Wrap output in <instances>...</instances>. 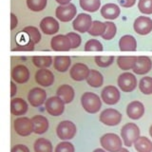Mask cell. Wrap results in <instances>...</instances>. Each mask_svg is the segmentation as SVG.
<instances>
[{"mask_svg":"<svg viewBox=\"0 0 152 152\" xmlns=\"http://www.w3.org/2000/svg\"><path fill=\"white\" fill-rule=\"evenodd\" d=\"M12 79L17 84H26L30 79V70L24 65H17L12 69Z\"/></svg>","mask_w":152,"mask_h":152,"instance_id":"e0dca14e","label":"cell"},{"mask_svg":"<svg viewBox=\"0 0 152 152\" xmlns=\"http://www.w3.org/2000/svg\"><path fill=\"white\" fill-rule=\"evenodd\" d=\"M145 114V106L140 101H132L126 107V115L131 120H139Z\"/></svg>","mask_w":152,"mask_h":152,"instance_id":"ac0fdd59","label":"cell"},{"mask_svg":"<svg viewBox=\"0 0 152 152\" xmlns=\"http://www.w3.org/2000/svg\"><path fill=\"white\" fill-rule=\"evenodd\" d=\"M47 112L51 116H60L65 110V102L58 96H51L45 103Z\"/></svg>","mask_w":152,"mask_h":152,"instance_id":"ba28073f","label":"cell"},{"mask_svg":"<svg viewBox=\"0 0 152 152\" xmlns=\"http://www.w3.org/2000/svg\"><path fill=\"white\" fill-rule=\"evenodd\" d=\"M89 72L90 69L87 65L83 63H76L69 69V76L72 80L80 82V81L87 80L89 75Z\"/></svg>","mask_w":152,"mask_h":152,"instance_id":"5bb4252c","label":"cell"},{"mask_svg":"<svg viewBox=\"0 0 152 152\" xmlns=\"http://www.w3.org/2000/svg\"><path fill=\"white\" fill-rule=\"evenodd\" d=\"M92 19L91 16L88 15V13H80L72 22V27L74 31H77L79 32H87L89 31V28L92 26Z\"/></svg>","mask_w":152,"mask_h":152,"instance_id":"7c38bea8","label":"cell"},{"mask_svg":"<svg viewBox=\"0 0 152 152\" xmlns=\"http://www.w3.org/2000/svg\"><path fill=\"white\" fill-rule=\"evenodd\" d=\"M35 81L38 85L42 87H50L54 82V75L50 69H39L35 72Z\"/></svg>","mask_w":152,"mask_h":152,"instance_id":"d6986e66","label":"cell"},{"mask_svg":"<svg viewBox=\"0 0 152 152\" xmlns=\"http://www.w3.org/2000/svg\"><path fill=\"white\" fill-rule=\"evenodd\" d=\"M31 121L33 123V132L35 134H44L49 129V121L45 116L37 114L31 118Z\"/></svg>","mask_w":152,"mask_h":152,"instance_id":"44dd1931","label":"cell"},{"mask_svg":"<svg viewBox=\"0 0 152 152\" xmlns=\"http://www.w3.org/2000/svg\"><path fill=\"white\" fill-rule=\"evenodd\" d=\"M118 2L123 8H131L134 6L136 0H118Z\"/></svg>","mask_w":152,"mask_h":152,"instance_id":"f6af8a7d","label":"cell"},{"mask_svg":"<svg viewBox=\"0 0 152 152\" xmlns=\"http://www.w3.org/2000/svg\"><path fill=\"white\" fill-rule=\"evenodd\" d=\"M71 64L69 56H55L53 58V68L60 72H65Z\"/></svg>","mask_w":152,"mask_h":152,"instance_id":"484cf974","label":"cell"},{"mask_svg":"<svg viewBox=\"0 0 152 152\" xmlns=\"http://www.w3.org/2000/svg\"><path fill=\"white\" fill-rule=\"evenodd\" d=\"M99 120L104 125L108 126H114L121 123L122 114L115 108H106L100 114Z\"/></svg>","mask_w":152,"mask_h":152,"instance_id":"5b68a950","label":"cell"},{"mask_svg":"<svg viewBox=\"0 0 152 152\" xmlns=\"http://www.w3.org/2000/svg\"><path fill=\"white\" fill-rule=\"evenodd\" d=\"M48 0H27V6L32 12H41L47 6Z\"/></svg>","mask_w":152,"mask_h":152,"instance_id":"d590c367","label":"cell"},{"mask_svg":"<svg viewBox=\"0 0 152 152\" xmlns=\"http://www.w3.org/2000/svg\"><path fill=\"white\" fill-rule=\"evenodd\" d=\"M79 4L84 11L95 12L101 7V0H79Z\"/></svg>","mask_w":152,"mask_h":152,"instance_id":"4dcf8cb0","label":"cell"},{"mask_svg":"<svg viewBox=\"0 0 152 152\" xmlns=\"http://www.w3.org/2000/svg\"><path fill=\"white\" fill-rule=\"evenodd\" d=\"M137 60V56H118V66L123 70H129L134 68Z\"/></svg>","mask_w":152,"mask_h":152,"instance_id":"f1b7e54d","label":"cell"},{"mask_svg":"<svg viewBox=\"0 0 152 152\" xmlns=\"http://www.w3.org/2000/svg\"><path fill=\"white\" fill-rule=\"evenodd\" d=\"M149 135H150V137L152 138V125H151L150 127H149Z\"/></svg>","mask_w":152,"mask_h":152,"instance_id":"816d5d0a","label":"cell"},{"mask_svg":"<svg viewBox=\"0 0 152 152\" xmlns=\"http://www.w3.org/2000/svg\"><path fill=\"white\" fill-rule=\"evenodd\" d=\"M118 87L124 92L133 91L138 85L136 76L131 72H124L118 77Z\"/></svg>","mask_w":152,"mask_h":152,"instance_id":"52a82bcc","label":"cell"},{"mask_svg":"<svg viewBox=\"0 0 152 152\" xmlns=\"http://www.w3.org/2000/svg\"><path fill=\"white\" fill-rule=\"evenodd\" d=\"M40 28L41 31L47 35L54 34L59 31V23L56 19L51 16L44 17L40 22Z\"/></svg>","mask_w":152,"mask_h":152,"instance_id":"ffe728a7","label":"cell"},{"mask_svg":"<svg viewBox=\"0 0 152 152\" xmlns=\"http://www.w3.org/2000/svg\"><path fill=\"white\" fill-rule=\"evenodd\" d=\"M121 13V10L118 5L114 3H107L101 8V15L104 19L114 20L119 17Z\"/></svg>","mask_w":152,"mask_h":152,"instance_id":"cb8c5ba5","label":"cell"},{"mask_svg":"<svg viewBox=\"0 0 152 152\" xmlns=\"http://www.w3.org/2000/svg\"><path fill=\"white\" fill-rule=\"evenodd\" d=\"M81 104L88 113L95 114L101 108L102 101L97 94L91 91H87L81 97Z\"/></svg>","mask_w":152,"mask_h":152,"instance_id":"6da1fadb","label":"cell"},{"mask_svg":"<svg viewBox=\"0 0 152 152\" xmlns=\"http://www.w3.org/2000/svg\"><path fill=\"white\" fill-rule=\"evenodd\" d=\"M133 28L136 33L140 35H146L152 31V20L148 16L141 15L135 19Z\"/></svg>","mask_w":152,"mask_h":152,"instance_id":"4fadbf2b","label":"cell"},{"mask_svg":"<svg viewBox=\"0 0 152 152\" xmlns=\"http://www.w3.org/2000/svg\"><path fill=\"white\" fill-rule=\"evenodd\" d=\"M17 23H18V20H17V17L14 13H11V30H14V28H16L17 26Z\"/></svg>","mask_w":152,"mask_h":152,"instance_id":"bcb514c9","label":"cell"},{"mask_svg":"<svg viewBox=\"0 0 152 152\" xmlns=\"http://www.w3.org/2000/svg\"><path fill=\"white\" fill-rule=\"evenodd\" d=\"M138 9L142 14H145V15L152 14V0H139Z\"/></svg>","mask_w":152,"mask_h":152,"instance_id":"f35d334b","label":"cell"},{"mask_svg":"<svg viewBox=\"0 0 152 152\" xmlns=\"http://www.w3.org/2000/svg\"><path fill=\"white\" fill-rule=\"evenodd\" d=\"M87 83L92 88H100L104 84V77L101 72L96 69H90L88 77L87 78Z\"/></svg>","mask_w":152,"mask_h":152,"instance_id":"83f0119b","label":"cell"},{"mask_svg":"<svg viewBox=\"0 0 152 152\" xmlns=\"http://www.w3.org/2000/svg\"><path fill=\"white\" fill-rule=\"evenodd\" d=\"M100 144L102 147L108 152H115L122 148L123 140L115 133H106L100 138Z\"/></svg>","mask_w":152,"mask_h":152,"instance_id":"3957f363","label":"cell"},{"mask_svg":"<svg viewBox=\"0 0 152 152\" xmlns=\"http://www.w3.org/2000/svg\"><path fill=\"white\" fill-rule=\"evenodd\" d=\"M152 69V61L148 56H137V60L133 72L137 75H145L148 73Z\"/></svg>","mask_w":152,"mask_h":152,"instance_id":"2e32d148","label":"cell"},{"mask_svg":"<svg viewBox=\"0 0 152 152\" xmlns=\"http://www.w3.org/2000/svg\"><path fill=\"white\" fill-rule=\"evenodd\" d=\"M34 50V43L28 41L25 45H18V47H16L12 50Z\"/></svg>","mask_w":152,"mask_h":152,"instance_id":"7bdbcfd3","label":"cell"},{"mask_svg":"<svg viewBox=\"0 0 152 152\" xmlns=\"http://www.w3.org/2000/svg\"><path fill=\"white\" fill-rule=\"evenodd\" d=\"M104 31H106V24L101 21L95 20L93 21L92 26L88 32L91 36H99V35L102 36L104 33Z\"/></svg>","mask_w":152,"mask_h":152,"instance_id":"e575fe53","label":"cell"},{"mask_svg":"<svg viewBox=\"0 0 152 152\" xmlns=\"http://www.w3.org/2000/svg\"><path fill=\"white\" fill-rule=\"evenodd\" d=\"M140 137V128L134 123H127L121 128V138L124 145L130 147L134 145L136 140Z\"/></svg>","mask_w":152,"mask_h":152,"instance_id":"7a4b0ae2","label":"cell"},{"mask_svg":"<svg viewBox=\"0 0 152 152\" xmlns=\"http://www.w3.org/2000/svg\"><path fill=\"white\" fill-rule=\"evenodd\" d=\"M22 32L28 37V41L33 42L34 44L39 43L41 40V34L38 28L33 26H28L23 28Z\"/></svg>","mask_w":152,"mask_h":152,"instance_id":"1f68e13d","label":"cell"},{"mask_svg":"<svg viewBox=\"0 0 152 152\" xmlns=\"http://www.w3.org/2000/svg\"><path fill=\"white\" fill-rule=\"evenodd\" d=\"M17 92V88H16V85L13 83V81L11 82V97L13 98L15 96V94Z\"/></svg>","mask_w":152,"mask_h":152,"instance_id":"7dc6e473","label":"cell"},{"mask_svg":"<svg viewBox=\"0 0 152 152\" xmlns=\"http://www.w3.org/2000/svg\"><path fill=\"white\" fill-rule=\"evenodd\" d=\"M76 13H77V9L72 3L65 5V6H59L55 10V15L61 22L71 21L75 17Z\"/></svg>","mask_w":152,"mask_h":152,"instance_id":"9c48e42d","label":"cell"},{"mask_svg":"<svg viewBox=\"0 0 152 152\" xmlns=\"http://www.w3.org/2000/svg\"><path fill=\"white\" fill-rule=\"evenodd\" d=\"M119 49L122 51H135L137 50V41L130 34L124 35L119 40Z\"/></svg>","mask_w":152,"mask_h":152,"instance_id":"d4e9b609","label":"cell"},{"mask_svg":"<svg viewBox=\"0 0 152 152\" xmlns=\"http://www.w3.org/2000/svg\"><path fill=\"white\" fill-rule=\"evenodd\" d=\"M28 101L33 107L42 106L47 101V92L41 88H33L28 93Z\"/></svg>","mask_w":152,"mask_h":152,"instance_id":"8fae6325","label":"cell"},{"mask_svg":"<svg viewBox=\"0 0 152 152\" xmlns=\"http://www.w3.org/2000/svg\"><path fill=\"white\" fill-rule=\"evenodd\" d=\"M50 48L54 51H69L71 49V44L68 36L59 34L51 38Z\"/></svg>","mask_w":152,"mask_h":152,"instance_id":"9a60e30c","label":"cell"},{"mask_svg":"<svg viewBox=\"0 0 152 152\" xmlns=\"http://www.w3.org/2000/svg\"><path fill=\"white\" fill-rule=\"evenodd\" d=\"M66 36L69 37V39L70 41L71 44V49H77V48L81 45V42H82V39H81V36L79 34L75 32H69Z\"/></svg>","mask_w":152,"mask_h":152,"instance_id":"b9f144b4","label":"cell"},{"mask_svg":"<svg viewBox=\"0 0 152 152\" xmlns=\"http://www.w3.org/2000/svg\"><path fill=\"white\" fill-rule=\"evenodd\" d=\"M133 145L137 152H152V142L145 136H140Z\"/></svg>","mask_w":152,"mask_h":152,"instance_id":"4316f807","label":"cell"},{"mask_svg":"<svg viewBox=\"0 0 152 152\" xmlns=\"http://www.w3.org/2000/svg\"><path fill=\"white\" fill-rule=\"evenodd\" d=\"M139 89L142 94L151 95L152 94V77L145 76L139 82Z\"/></svg>","mask_w":152,"mask_h":152,"instance_id":"d6a6232c","label":"cell"},{"mask_svg":"<svg viewBox=\"0 0 152 152\" xmlns=\"http://www.w3.org/2000/svg\"><path fill=\"white\" fill-rule=\"evenodd\" d=\"M28 103L22 98H12L11 101V113L14 116H22L28 111Z\"/></svg>","mask_w":152,"mask_h":152,"instance_id":"7402d4cb","label":"cell"},{"mask_svg":"<svg viewBox=\"0 0 152 152\" xmlns=\"http://www.w3.org/2000/svg\"><path fill=\"white\" fill-rule=\"evenodd\" d=\"M101 98L104 104H108V106H113L120 101L121 93L114 86H107L101 91Z\"/></svg>","mask_w":152,"mask_h":152,"instance_id":"30bf717a","label":"cell"},{"mask_svg":"<svg viewBox=\"0 0 152 152\" xmlns=\"http://www.w3.org/2000/svg\"><path fill=\"white\" fill-rule=\"evenodd\" d=\"M34 152H53V147L50 141L46 138H38L33 145Z\"/></svg>","mask_w":152,"mask_h":152,"instance_id":"f546056e","label":"cell"},{"mask_svg":"<svg viewBox=\"0 0 152 152\" xmlns=\"http://www.w3.org/2000/svg\"><path fill=\"white\" fill-rule=\"evenodd\" d=\"M32 63L38 69H47L52 64V58L50 56H33Z\"/></svg>","mask_w":152,"mask_h":152,"instance_id":"836d02e7","label":"cell"},{"mask_svg":"<svg viewBox=\"0 0 152 152\" xmlns=\"http://www.w3.org/2000/svg\"><path fill=\"white\" fill-rule=\"evenodd\" d=\"M60 6H65V5H69L71 0H55Z\"/></svg>","mask_w":152,"mask_h":152,"instance_id":"c3c4849f","label":"cell"},{"mask_svg":"<svg viewBox=\"0 0 152 152\" xmlns=\"http://www.w3.org/2000/svg\"><path fill=\"white\" fill-rule=\"evenodd\" d=\"M56 96L60 97L65 102V104H69L73 101L74 96H75V91L71 86L68 84H64V85H61L60 87L57 88Z\"/></svg>","mask_w":152,"mask_h":152,"instance_id":"603a6c76","label":"cell"},{"mask_svg":"<svg viewBox=\"0 0 152 152\" xmlns=\"http://www.w3.org/2000/svg\"><path fill=\"white\" fill-rule=\"evenodd\" d=\"M95 63L100 68H107L112 65L114 61V56H95Z\"/></svg>","mask_w":152,"mask_h":152,"instance_id":"ab89813d","label":"cell"},{"mask_svg":"<svg viewBox=\"0 0 152 152\" xmlns=\"http://www.w3.org/2000/svg\"><path fill=\"white\" fill-rule=\"evenodd\" d=\"M54 152H75L74 145L71 144V142L68 141H64L59 142L58 145H56Z\"/></svg>","mask_w":152,"mask_h":152,"instance_id":"60d3db41","label":"cell"},{"mask_svg":"<svg viewBox=\"0 0 152 152\" xmlns=\"http://www.w3.org/2000/svg\"><path fill=\"white\" fill-rule=\"evenodd\" d=\"M86 51H102L104 50L102 43L97 39H90L85 44Z\"/></svg>","mask_w":152,"mask_h":152,"instance_id":"74e56055","label":"cell"},{"mask_svg":"<svg viewBox=\"0 0 152 152\" xmlns=\"http://www.w3.org/2000/svg\"><path fill=\"white\" fill-rule=\"evenodd\" d=\"M115 152H129V151H128L126 148H123V147H122L121 149H119L118 151H115Z\"/></svg>","mask_w":152,"mask_h":152,"instance_id":"f907efd6","label":"cell"},{"mask_svg":"<svg viewBox=\"0 0 152 152\" xmlns=\"http://www.w3.org/2000/svg\"><path fill=\"white\" fill-rule=\"evenodd\" d=\"M106 31L102 35V38L104 40H111L112 38L116 35L117 32V28L116 25L113 22H106Z\"/></svg>","mask_w":152,"mask_h":152,"instance_id":"8d00e7d4","label":"cell"},{"mask_svg":"<svg viewBox=\"0 0 152 152\" xmlns=\"http://www.w3.org/2000/svg\"><path fill=\"white\" fill-rule=\"evenodd\" d=\"M11 152H31V151L27 145L19 144V145H15L14 146H12Z\"/></svg>","mask_w":152,"mask_h":152,"instance_id":"ee69618b","label":"cell"},{"mask_svg":"<svg viewBox=\"0 0 152 152\" xmlns=\"http://www.w3.org/2000/svg\"><path fill=\"white\" fill-rule=\"evenodd\" d=\"M56 134L59 139L63 141L71 140L76 134V126L71 121H62L56 127Z\"/></svg>","mask_w":152,"mask_h":152,"instance_id":"277c9868","label":"cell"},{"mask_svg":"<svg viewBox=\"0 0 152 152\" xmlns=\"http://www.w3.org/2000/svg\"><path fill=\"white\" fill-rule=\"evenodd\" d=\"M13 128L19 136L27 137L33 132V123L30 118L20 117L14 120Z\"/></svg>","mask_w":152,"mask_h":152,"instance_id":"8992f818","label":"cell"},{"mask_svg":"<svg viewBox=\"0 0 152 152\" xmlns=\"http://www.w3.org/2000/svg\"><path fill=\"white\" fill-rule=\"evenodd\" d=\"M93 152H107V150H104V148H96L93 150Z\"/></svg>","mask_w":152,"mask_h":152,"instance_id":"681fc988","label":"cell"}]
</instances>
